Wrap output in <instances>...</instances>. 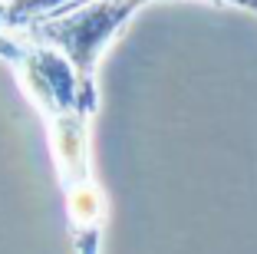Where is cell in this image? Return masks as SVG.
<instances>
[{
    "instance_id": "cell-1",
    "label": "cell",
    "mask_w": 257,
    "mask_h": 254,
    "mask_svg": "<svg viewBox=\"0 0 257 254\" xmlns=\"http://www.w3.org/2000/svg\"><path fill=\"white\" fill-rule=\"evenodd\" d=\"M132 10V4H96V7H76V10H66L60 17H46L43 23L37 27V33L63 50L69 63L76 66V73L89 79L92 66H96L99 53L106 46V40L112 37V30L122 23V17Z\"/></svg>"
},
{
    "instance_id": "cell-2",
    "label": "cell",
    "mask_w": 257,
    "mask_h": 254,
    "mask_svg": "<svg viewBox=\"0 0 257 254\" xmlns=\"http://www.w3.org/2000/svg\"><path fill=\"white\" fill-rule=\"evenodd\" d=\"M73 0H10V14L14 20H27V17H50L53 10L66 7Z\"/></svg>"
}]
</instances>
